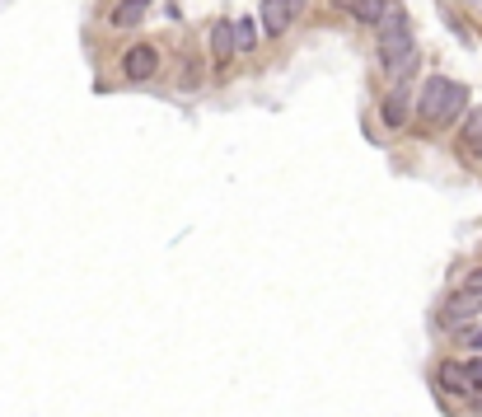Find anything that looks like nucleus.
<instances>
[{
	"mask_svg": "<svg viewBox=\"0 0 482 417\" xmlns=\"http://www.w3.org/2000/svg\"><path fill=\"white\" fill-rule=\"evenodd\" d=\"M468 108V85L449 75H427L422 80V90H417V122L427 127H445Z\"/></svg>",
	"mask_w": 482,
	"mask_h": 417,
	"instance_id": "obj_1",
	"label": "nucleus"
},
{
	"mask_svg": "<svg viewBox=\"0 0 482 417\" xmlns=\"http://www.w3.org/2000/svg\"><path fill=\"white\" fill-rule=\"evenodd\" d=\"M417 61V38H412V23H407L403 5L393 10V19L380 28V66L389 75H407Z\"/></svg>",
	"mask_w": 482,
	"mask_h": 417,
	"instance_id": "obj_2",
	"label": "nucleus"
},
{
	"mask_svg": "<svg viewBox=\"0 0 482 417\" xmlns=\"http://www.w3.org/2000/svg\"><path fill=\"white\" fill-rule=\"evenodd\" d=\"M436 389L445 398L478 403V398H473V380H468V361H440V366H436Z\"/></svg>",
	"mask_w": 482,
	"mask_h": 417,
	"instance_id": "obj_3",
	"label": "nucleus"
},
{
	"mask_svg": "<svg viewBox=\"0 0 482 417\" xmlns=\"http://www.w3.org/2000/svg\"><path fill=\"white\" fill-rule=\"evenodd\" d=\"M155 70H159V47L155 43H136V47L122 52V75L132 80V85H146Z\"/></svg>",
	"mask_w": 482,
	"mask_h": 417,
	"instance_id": "obj_4",
	"label": "nucleus"
},
{
	"mask_svg": "<svg viewBox=\"0 0 482 417\" xmlns=\"http://www.w3.org/2000/svg\"><path fill=\"white\" fill-rule=\"evenodd\" d=\"M300 10H304V0H262V10H258L262 14V33L281 38L295 19H300Z\"/></svg>",
	"mask_w": 482,
	"mask_h": 417,
	"instance_id": "obj_5",
	"label": "nucleus"
},
{
	"mask_svg": "<svg viewBox=\"0 0 482 417\" xmlns=\"http://www.w3.org/2000/svg\"><path fill=\"white\" fill-rule=\"evenodd\" d=\"M407 103H412V85H407V80H398V85L384 94V103H380V117H384V127H389V132H398V127L407 122Z\"/></svg>",
	"mask_w": 482,
	"mask_h": 417,
	"instance_id": "obj_6",
	"label": "nucleus"
},
{
	"mask_svg": "<svg viewBox=\"0 0 482 417\" xmlns=\"http://www.w3.org/2000/svg\"><path fill=\"white\" fill-rule=\"evenodd\" d=\"M473 315H482V300H478V295H468V291H459V295H449V300H445V310H440V324L459 328V324H468Z\"/></svg>",
	"mask_w": 482,
	"mask_h": 417,
	"instance_id": "obj_7",
	"label": "nucleus"
},
{
	"mask_svg": "<svg viewBox=\"0 0 482 417\" xmlns=\"http://www.w3.org/2000/svg\"><path fill=\"white\" fill-rule=\"evenodd\" d=\"M393 10H398L393 0H351V14H356L360 23H380V28L393 19Z\"/></svg>",
	"mask_w": 482,
	"mask_h": 417,
	"instance_id": "obj_8",
	"label": "nucleus"
},
{
	"mask_svg": "<svg viewBox=\"0 0 482 417\" xmlns=\"http://www.w3.org/2000/svg\"><path fill=\"white\" fill-rule=\"evenodd\" d=\"M146 14H150V5H141V0H117L112 14H108V23L112 28H132V23H141Z\"/></svg>",
	"mask_w": 482,
	"mask_h": 417,
	"instance_id": "obj_9",
	"label": "nucleus"
},
{
	"mask_svg": "<svg viewBox=\"0 0 482 417\" xmlns=\"http://www.w3.org/2000/svg\"><path fill=\"white\" fill-rule=\"evenodd\" d=\"M459 141H464V150H468V155H482V108H473V113L464 117Z\"/></svg>",
	"mask_w": 482,
	"mask_h": 417,
	"instance_id": "obj_10",
	"label": "nucleus"
},
{
	"mask_svg": "<svg viewBox=\"0 0 482 417\" xmlns=\"http://www.w3.org/2000/svg\"><path fill=\"white\" fill-rule=\"evenodd\" d=\"M235 43H239L235 23H230V19H220V23L211 28V52H215V57H230V52H235Z\"/></svg>",
	"mask_w": 482,
	"mask_h": 417,
	"instance_id": "obj_11",
	"label": "nucleus"
},
{
	"mask_svg": "<svg viewBox=\"0 0 482 417\" xmlns=\"http://www.w3.org/2000/svg\"><path fill=\"white\" fill-rule=\"evenodd\" d=\"M468 380H473V398L482 403V357H473V361H468Z\"/></svg>",
	"mask_w": 482,
	"mask_h": 417,
	"instance_id": "obj_12",
	"label": "nucleus"
},
{
	"mask_svg": "<svg viewBox=\"0 0 482 417\" xmlns=\"http://www.w3.org/2000/svg\"><path fill=\"white\" fill-rule=\"evenodd\" d=\"M459 291H468V295H478V300H482V268H473L468 277H464V286H459Z\"/></svg>",
	"mask_w": 482,
	"mask_h": 417,
	"instance_id": "obj_13",
	"label": "nucleus"
},
{
	"mask_svg": "<svg viewBox=\"0 0 482 417\" xmlns=\"http://www.w3.org/2000/svg\"><path fill=\"white\" fill-rule=\"evenodd\" d=\"M235 33H239V47L248 52V47H253V23H244V19H239V23H235Z\"/></svg>",
	"mask_w": 482,
	"mask_h": 417,
	"instance_id": "obj_14",
	"label": "nucleus"
},
{
	"mask_svg": "<svg viewBox=\"0 0 482 417\" xmlns=\"http://www.w3.org/2000/svg\"><path fill=\"white\" fill-rule=\"evenodd\" d=\"M464 342H468V352H482V328H468V333H464Z\"/></svg>",
	"mask_w": 482,
	"mask_h": 417,
	"instance_id": "obj_15",
	"label": "nucleus"
},
{
	"mask_svg": "<svg viewBox=\"0 0 482 417\" xmlns=\"http://www.w3.org/2000/svg\"><path fill=\"white\" fill-rule=\"evenodd\" d=\"M141 5H155V0H141Z\"/></svg>",
	"mask_w": 482,
	"mask_h": 417,
	"instance_id": "obj_16",
	"label": "nucleus"
}]
</instances>
